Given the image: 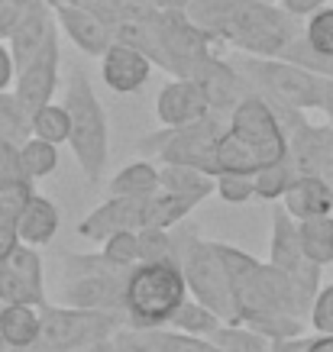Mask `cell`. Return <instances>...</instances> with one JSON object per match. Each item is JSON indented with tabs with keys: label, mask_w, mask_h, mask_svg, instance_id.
<instances>
[{
	"label": "cell",
	"mask_w": 333,
	"mask_h": 352,
	"mask_svg": "<svg viewBox=\"0 0 333 352\" xmlns=\"http://www.w3.org/2000/svg\"><path fill=\"white\" fill-rule=\"evenodd\" d=\"M288 159V136L266 97L256 87L230 110L224 136L217 142V175L220 171H249Z\"/></svg>",
	"instance_id": "1"
},
{
	"label": "cell",
	"mask_w": 333,
	"mask_h": 352,
	"mask_svg": "<svg viewBox=\"0 0 333 352\" xmlns=\"http://www.w3.org/2000/svg\"><path fill=\"white\" fill-rule=\"evenodd\" d=\"M62 104L68 110V117H72L68 146L75 152L78 168H81L87 182H100L110 155V126H107V113H104L94 87H91V78L81 68H72Z\"/></svg>",
	"instance_id": "2"
},
{
	"label": "cell",
	"mask_w": 333,
	"mask_h": 352,
	"mask_svg": "<svg viewBox=\"0 0 333 352\" xmlns=\"http://www.w3.org/2000/svg\"><path fill=\"white\" fill-rule=\"evenodd\" d=\"M188 298L182 268L172 262H136L127 272L123 314L129 327H169L175 307Z\"/></svg>",
	"instance_id": "3"
},
{
	"label": "cell",
	"mask_w": 333,
	"mask_h": 352,
	"mask_svg": "<svg viewBox=\"0 0 333 352\" xmlns=\"http://www.w3.org/2000/svg\"><path fill=\"white\" fill-rule=\"evenodd\" d=\"M178 268H182L191 298H197L214 314H220L224 323L239 320L233 278H230V268H226L217 243H204L197 233L182 236L178 239Z\"/></svg>",
	"instance_id": "4"
},
{
	"label": "cell",
	"mask_w": 333,
	"mask_h": 352,
	"mask_svg": "<svg viewBox=\"0 0 333 352\" xmlns=\"http://www.w3.org/2000/svg\"><path fill=\"white\" fill-rule=\"evenodd\" d=\"M237 68L262 97L288 104L298 110H321L323 78L288 62V58H262V55H243Z\"/></svg>",
	"instance_id": "5"
},
{
	"label": "cell",
	"mask_w": 333,
	"mask_h": 352,
	"mask_svg": "<svg viewBox=\"0 0 333 352\" xmlns=\"http://www.w3.org/2000/svg\"><path fill=\"white\" fill-rule=\"evenodd\" d=\"M39 314H43L39 342L49 352H78L94 342L114 340V333L127 323V314L120 310H85L72 304H58V307L43 304Z\"/></svg>",
	"instance_id": "6"
},
{
	"label": "cell",
	"mask_w": 333,
	"mask_h": 352,
	"mask_svg": "<svg viewBox=\"0 0 333 352\" xmlns=\"http://www.w3.org/2000/svg\"><path fill=\"white\" fill-rule=\"evenodd\" d=\"M301 30L304 26H298V16H291L281 3L275 7L272 0H253L226 30L224 43H230L243 55L279 58L294 43V36H301Z\"/></svg>",
	"instance_id": "7"
},
{
	"label": "cell",
	"mask_w": 333,
	"mask_h": 352,
	"mask_svg": "<svg viewBox=\"0 0 333 352\" xmlns=\"http://www.w3.org/2000/svg\"><path fill=\"white\" fill-rule=\"evenodd\" d=\"M224 123L207 113V117L184 123V126H165L155 136H146L140 142L142 152H149L162 165H191L217 178V142L224 136Z\"/></svg>",
	"instance_id": "8"
},
{
	"label": "cell",
	"mask_w": 333,
	"mask_h": 352,
	"mask_svg": "<svg viewBox=\"0 0 333 352\" xmlns=\"http://www.w3.org/2000/svg\"><path fill=\"white\" fill-rule=\"evenodd\" d=\"M127 272L107 265L104 256H68L62 275V304L85 310H120L123 314Z\"/></svg>",
	"instance_id": "9"
},
{
	"label": "cell",
	"mask_w": 333,
	"mask_h": 352,
	"mask_svg": "<svg viewBox=\"0 0 333 352\" xmlns=\"http://www.w3.org/2000/svg\"><path fill=\"white\" fill-rule=\"evenodd\" d=\"M269 262L281 272H288L301 291L308 298H317L321 291V272L323 265H317L314 258L304 256V245H301V233H298V220L285 210V204L275 207L272 214V245H269Z\"/></svg>",
	"instance_id": "10"
},
{
	"label": "cell",
	"mask_w": 333,
	"mask_h": 352,
	"mask_svg": "<svg viewBox=\"0 0 333 352\" xmlns=\"http://www.w3.org/2000/svg\"><path fill=\"white\" fill-rule=\"evenodd\" d=\"M0 304H45L43 258L36 245L17 243L7 256H0Z\"/></svg>",
	"instance_id": "11"
},
{
	"label": "cell",
	"mask_w": 333,
	"mask_h": 352,
	"mask_svg": "<svg viewBox=\"0 0 333 352\" xmlns=\"http://www.w3.org/2000/svg\"><path fill=\"white\" fill-rule=\"evenodd\" d=\"M55 85H58V39L49 43L30 65H23L17 72L13 97H17V107L23 110V117L30 120L39 107H45L55 94Z\"/></svg>",
	"instance_id": "12"
},
{
	"label": "cell",
	"mask_w": 333,
	"mask_h": 352,
	"mask_svg": "<svg viewBox=\"0 0 333 352\" xmlns=\"http://www.w3.org/2000/svg\"><path fill=\"white\" fill-rule=\"evenodd\" d=\"M288 159L298 168V175H317L330 182L333 175V123L327 126H314L308 120H301L298 126H291L288 133Z\"/></svg>",
	"instance_id": "13"
},
{
	"label": "cell",
	"mask_w": 333,
	"mask_h": 352,
	"mask_svg": "<svg viewBox=\"0 0 333 352\" xmlns=\"http://www.w3.org/2000/svg\"><path fill=\"white\" fill-rule=\"evenodd\" d=\"M211 113V97L197 78H172L155 97V117L162 126H184Z\"/></svg>",
	"instance_id": "14"
},
{
	"label": "cell",
	"mask_w": 333,
	"mask_h": 352,
	"mask_svg": "<svg viewBox=\"0 0 333 352\" xmlns=\"http://www.w3.org/2000/svg\"><path fill=\"white\" fill-rule=\"evenodd\" d=\"M100 75H104V85L114 94H133V91H140L149 81L152 58L133 43L114 39L107 45V52L100 55Z\"/></svg>",
	"instance_id": "15"
},
{
	"label": "cell",
	"mask_w": 333,
	"mask_h": 352,
	"mask_svg": "<svg viewBox=\"0 0 333 352\" xmlns=\"http://www.w3.org/2000/svg\"><path fill=\"white\" fill-rule=\"evenodd\" d=\"M142 223H146V197H117V194H110L107 204L94 207L78 223V236H85L91 243H104L107 236L120 233V230H142Z\"/></svg>",
	"instance_id": "16"
},
{
	"label": "cell",
	"mask_w": 333,
	"mask_h": 352,
	"mask_svg": "<svg viewBox=\"0 0 333 352\" xmlns=\"http://www.w3.org/2000/svg\"><path fill=\"white\" fill-rule=\"evenodd\" d=\"M55 23L62 26V32L85 55H100L107 52V45L114 43V30L110 23L91 7H78V3H55Z\"/></svg>",
	"instance_id": "17"
},
{
	"label": "cell",
	"mask_w": 333,
	"mask_h": 352,
	"mask_svg": "<svg viewBox=\"0 0 333 352\" xmlns=\"http://www.w3.org/2000/svg\"><path fill=\"white\" fill-rule=\"evenodd\" d=\"M191 78H197L204 85L207 97H211V110H233L253 91V85L246 81V75L239 68L220 62L214 55H207Z\"/></svg>",
	"instance_id": "18"
},
{
	"label": "cell",
	"mask_w": 333,
	"mask_h": 352,
	"mask_svg": "<svg viewBox=\"0 0 333 352\" xmlns=\"http://www.w3.org/2000/svg\"><path fill=\"white\" fill-rule=\"evenodd\" d=\"M281 204L294 220L333 214V182L317 178V175H294V182L288 184Z\"/></svg>",
	"instance_id": "19"
},
{
	"label": "cell",
	"mask_w": 333,
	"mask_h": 352,
	"mask_svg": "<svg viewBox=\"0 0 333 352\" xmlns=\"http://www.w3.org/2000/svg\"><path fill=\"white\" fill-rule=\"evenodd\" d=\"M58 207L43 194H32L30 201L23 204V210L17 214V236L26 245H45L52 243V236L58 233Z\"/></svg>",
	"instance_id": "20"
},
{
	"label": "cell",
	"mask_w": 333,
	"mask_h": 352,
	"mask_svg": "<svg viewBox=\"0 0 333 352\" xmlns=\"http://www.w3.org/2000/svg\"><path fill=\"white\" fill-rule=\"evenodd\" d=\"M253 0H188L184 3V16L207 36L224 39L226 30L233 26L239 13L246 10Z\"/></svg>",
	"instance_id": "21"
},
{
	"label": "cell",
	"mask_w": 333,
	"mask_h": 352,
	"mask_svg": "<svg viewBox=\"0 0 333 352\" xmlns=\"http://www.w3.org/2000/svg\"><path fill=\"white\" fill-rule=\"evenodd\" d=\"M43 333V314L32 304H3L0 307V336L10 349H26L39 342Z\"/></svg>",
	"instance_id": "22"
},
{
	"label": "cell",
	"mask_w": 333,
	"mask_h": 352,
	"mask_svg": "<svg viewBox=\"0 0 333 352\" xmlns=\"http://www.w3.org/2000/svg\"><path fill=\"white\" fill-rule=\"evenodd\" d=\"M159 188L169 194H178V197H188V201H194V204H201L204 197L217 194V178L201 168H191V165H162Z\"/></svg>",
	"instance_id": "23"
},
{
	"label": "cell",
	"mask_w": 333,
	"mask_h": 352,
	"mask_svg": "<svg viewBox=\"0 0 333 352\" xmlns=\"http://www.w3.org/2000/svg\"><path fill=\"white\" fill-rule=\"evenodd\" d=\"M159 191V168L146 159H136L110 178V194L117 197H152Z\"/></svg>",
	"instance_id": "24"
},
{
	"label": "cell",
	"mask_w": 333,
	"mask_h": 352,
	"mask_svg": "<svg viewBox=\"0 0 333 352\" xmlns=\"http://www.w3.org/2000/svg\"><path fill=\"white\" fill-rule=\"evenodd\" d=\"M220 314H214V310L207 307V304H201L197 298H188L175 307V314L169 317V327L178 333H188V336H211V333L220 327Z\"/></svg>",
	"instance_id": "25"
},
{
	"label": "cell",
	"mask_w": 333,
	"mask_h": 352,
	"mask_svg": "<svg viewBox=\"0 0 333 352\" xmlns=\"http://www.w3.org/2000/svg\"><path fill=\"white\" fill-rule=\"evenodd\" d=\"M298 233H301L304 256L314 258L317 265H330L333 262V214L298 220Z\"/></svg>",
	"instance_id": "26"
},
{
	"label": "cell",
	"mask_w": 333,
	"mask_h": 352,
	"mask_svg": "<svg viewBox=\"0 0 333 352\" xmlns=\"http://www.w3.org/2000/svg\"><path fill=\"white\" fill-rule=\"evenodd\" d=\"M197 204L188 201V197H178V194L169 191H155L152 197H146V223L142 226H159V230H172L191 214Z\"/></svg>",
	"instance_id": "27"
},
{
	"label": "cell",
	"mask_w": 333,
	"mask_h": 352,
	"mask_svg": "<svg viewBox=\"0 0 333 352\" xmlns=\"http://www.w3.org/2000/svg\"><path fill=\"white\" fill-rule=\"evenodd\" d=\"M211 342H217L224 352H269L272 349V340H266L259 330L246 327V323H220L211 336Z\"/></svg>",
	"instance_id": "28"
},
{
	"label": "cell",
	"mask_w": 333,
	"mask_h": 352,
	"mask_svg": "<svg viewBox=\"0 0 333 352\" xmlns=\"http://www.w3.org/2000/svg\"><path fill=\"white\" fill-rule=\"evenodd\" d=\"M20 168L30 182H39V178H49L55 168H58V146L55 142H45V139L32 136L20 146Z\"/></svg>",
	"instance_id": "29"
},
{
	"label": "cell",
	"mask_w": 333,
	"mask_h": 352,
	"mask_svg": "<svg viewBox=\"0 0 333 352\" xmlns=\"http://www.w3.org/2000/svg\"><path fill=\"white\" fill-rule=\"evenodd\" d=\"M30 129H32V136L62 146V142H68V136H72V117H68L65 104H52V100H49L45 107H39L30 117Z\"/></svg>",
	"instance_id": "30"
},
{
	"label": "cell",
	"mask_w": 333,
	"mask_h": 352,
	"mask_svg": "<svg viewBox=\"0 0 333 352\" xmlns=\"http://www.w3.org/2000/svg\"><path fill=\"white\" fill-rule=\"evenodd\" d=\"M298 168L291 165V159H281V162H272V165H262V168L253 175L256 182V197L259 201H281L288 184L294 182Z\"/></svg>",
	"instance_id": "31"
},
{
	"label": "cell",
	"mask_w": 333,
	"mask_h": 352,
	"mask_svg": "<svg viewBox=\"0 0 333 352\" xmlns=\"http://www.w3.org/2000/svg\"><path fill=\"white\" fill-rule=\"evenodd\" d=\"M140 262H172L178 265V239L172 230L142 226L140 230Z\"/></svg>",
	"instance_id": "32"
},
{
	"label": "cell",
	"mask_w": 333,
	"mask_h": 352,
	"mask_svg": "<svg viewBox=\"0 0 333 352\" xmlns=\"http://www.w3.org/2000/svg\"><path fill=\"white\" fill-rule=\"evenodd\" d=\"M100 256H104L107 265L120 268V272H129L140 262V230H120V233L107 236Z\"/></svg>",
	"instance_id": "33"
},
{
	"label": "cell",
	"mask_w": 333,
	"mask_h": 352,
	"mask_svg": "<svg viewBox=\"0 0 333 352\" xmlns=\"http://www.w3.org/2000/svg\"><path fill=\"white\" fill-rule=\"evenodd\" d=\"M217 197L226 204H246L256 197V182L249 171H220L217 175Z\"/></svg>",
	"instance_id": "34"
},
{
	"label": "cell",
	"mask_w": 333,
	"mask_h": 352,
	"mask_svg": "<svg viewBox=\"0 0 333 352\" xmlns=\"http://www.w3.org/2000/svg\"><path fill=\"white\" fill-rule=\"evenodd\" d=\"M304 39L321 55H333V7L330 3L308 16V23H304Z\"/></svg>",
	"instance_id": "35"
},
{
	"label": "cell",
	"mask_w": 333,
	"mask_h": 352,
	"mask_svg": "<svg viewBox=\"0 0 333 352\" xmlns=\"http://www.w3.org/2000/svg\"><path fill=\"white\" fill-rule=\"evenodd\" d=\"M155 336H159L162 352H224L207 336H188V333L162 330V327H155Z\"/></svg>",
	"instance_id": "36"
},
{
	"label": "cell",
	"mask_w": 333,
	"mask_h": 352,
	"mask_svg": "<svg viewBox=\"0 0 333 352\" xmlns=\"http://www.w3.org/2000/svg\"><path fill=\"white\" fill-rule=\"evenodd\" d=\"M311 327L317 333H327V336H333V281L327 285V288L317 291V298H314V307H311Z\"/></svg>",
	"instance_id": "37"
},
{
	"label": "cell",
	"mask_w": 333,
	"mask_h": 352,
	"mask_svg": "<svg viewBox=\"0 0 333 352\" xmlns=\"http://www.w3.org/2000/svg\"><path fill=\"white\" fill-rule=\"evenodd\" d=\"M23 13H26V7H20L17 0H0V39H10V32L17 30Z\"/></svg>",
	"instance_id": "38"
},
{
	"label": "cell",
	"mask_w": 333,
	"mask_h": 352,
	"mask_svg": "<svg viewBox=\"0 0 333 352\" xmlns=\"http://www.w3.org/2000/svg\"><path fill=\"white\" fill-rule=\"evenodd\" d=\"M13 81H17V62H13L10 45H3V39H0V94L10 91Z\"/></svg>",
	"instance_id": "39"
},
{
	"label": "cell",
	"mask_w": 333,
	"mask_h": 352,
	"mask_svg": "<svg viewBox=\"0 0 333 352\" xmlns=\"http://www.w3.org/2000/svg\"><path fill=\"white\" fill-rule=\"evenodd\" d=\"M279 3L291 13V16H298V20H308L311 13H317L321 7H327L330 0H279Z\"/></svg>",
	"instance_id": "40"
},
{
	"label": "cell",
	"mask_w": 333,
	"mask_h": 352,
	"mask_svg": "<svg viewBox=\"0 0 333 352\" xmlns=\"http://www.w3.org/2000/svg\"><path fill=\"white\" fill-rule=\"evenodd\" d=\"M321 113H327V120L333 123V78H323V91H321Z\"/></svg>",
	"instance_id": "41"
},
{
	"label": "cell",
	"mask_w": 333,
	"mask_h": 352,
	"mask_svg": "<svg viewBox=\"0 0 333 352\" xmlns=\"http://www.w3.org/2000/svg\"><path fill=\"white\" fill-rule=\"evenodd\" d=\"M308 349V340L301 336H294V340H281V342H272L269 352H304Z\"/></svg>",
	"instance_id": "42"
},
{
	"label": "cell",
	"mask_w": 333,
	"mask_h": 352,
	"mask_svg": "<svg viewBox=\"0 0 333 352\" xmlns=\"http://www.w3.org/2000/svg\"><path fill=\"white\" fill-rule=\"evenodd\" d=\"M304 352H333V336L317 333L314 340H308V349H304Z\"/></svg>",
	"instance_id": "43"
},
{
	"label": "cell",
	"mask_w": 333,
	"mask_h": 352,
	"mask_svg": "<svg viewBox=\"0 0 333 352\" xmlns=\"http://www.w3.org/2000/svg\"><path fill=\"white\" fill-rule=\"evenodd\" d=\"M78 352H117V346H114V340H104V342L87 346V349H78Z\"/></svg>",
	"instance_id": "44"
},
{
	"label": "cell",
	"mask_w": 333,
	"mask_h": 352,
	"mask_svg": "<svg viewBox=\"0 0 333 352\" xmlns=\"http://www.w3.org/2000/svg\"><path fill=\"white\" fill-rule=\"evenodd\" d=\"M55 3H78V7H87L91 0H52V7H55Z\"/></svg>",
	"instance_id": "45"
},
{
	"label": "cell",
	"mask_w": 333,
	"mask_h": 352,
	"mask_svg": "<svg viewBox=\"0 0 333 352\" xmlns=\"http://www.w3.org/2000/svg\"><path fill=\"white\" fill-rule=\"evenodd\" d=\"M3 346H7V342H3V336H0V352H3ZM7 349H10V346H7Z\"/></svg>",
	"instance_id": "46"
},
{
	"label": "cell",
	"mask_w": 333,
	"mask_h": 352,
	"mask_svg": "<svg viewBox=\"0 0 333 352\" xmlns=\"http://www.w3.org/2000/svg\"><path fill=\"white\" fill-rule=\"evenodd\" d=\"M330 182H333V175H330Z\"/></svg>",
	"instance_id": "47"
},
{
	"label": "cell",
	"mask_w": 333,
	"mask_h": 352,
	"mask_svg": "<svg viewBox=\"0 0 333 352\" xmlns=\"http://www.w3.org/2000/svg\"><path fill=\"white\" fill-rule=\"evenodd\" d=\"M49 3H52V0H49Z\"/></svg>",
	"instance_id": "48"
},
{
	"label": "cell",
	"mask_w": 333,
	"mask_h": 352,
	"mask_svg": "<svg viewBox=\"0 0 333 352\" xmlns=\"http://www.w3.org/2000/svg\"><path fill=\"white\" fill-rule=\"evenodd\" d=\"M45 352H49V349H45Z\"/></svg>",
	"instance_id": "49"
}]
</instances>
